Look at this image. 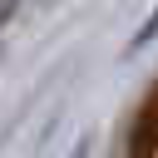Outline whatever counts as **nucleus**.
I'll use <instances>...</instances> for the list:
<instances>
[{"mask_svg":"<svg viewBox=\"0 0 158 158\" xmlns=\"http://www.w3.org/2000/svg\"><path fill=\"white\" fill-rule=\"evenodd\" d=\"M84 153H89V143H79V148H74V153H69V158H84Z\"/></svg>","mask_w":158,"mask_h":158,"instance_id":"20e7f679","label":"nucleus"},{"mask_svg":"<svg viewBox=\"0 0 158 158\" xmlns=\"http://www.w3.org/2000/svg\"><path fill=\"white\" fill-rule=\"evenodd\" d=\"M15 10H20V0H0V25H10V20H15Z\"/></svg>","mask_w":158,"mask_h":158,"instance_id":"7ed1b4c3","label":"nucleus"},{"mask_svg":"<svg viewBox=\"0 0 158 158\" xmlns=\"http://www.w3.org/2000/svg\"><path fill=\"white\" fill-rule=\"evenodd\" d=\"M153 40H158V5H153V10H148V20L128 35V49H123V54H138V49H148Z\"/></svg>","mask_w":158,"mask_h":158,"instance_id":"f03ea898","label":"nucleus"},{"mask_svg":"<svg viewBox=\"0 0 158 158\" xmlns=\"http://www.w3.org/2000/svg\"><path fill=\"white\" fill-rule=\"evenodd\" d=\"M138 158H158V94H153V104L138 123Z\"/></svg>","mask_w":158,"mask_h":158,"instance_id":"f257e3e1","label":"nucleus"}]
</instances>
